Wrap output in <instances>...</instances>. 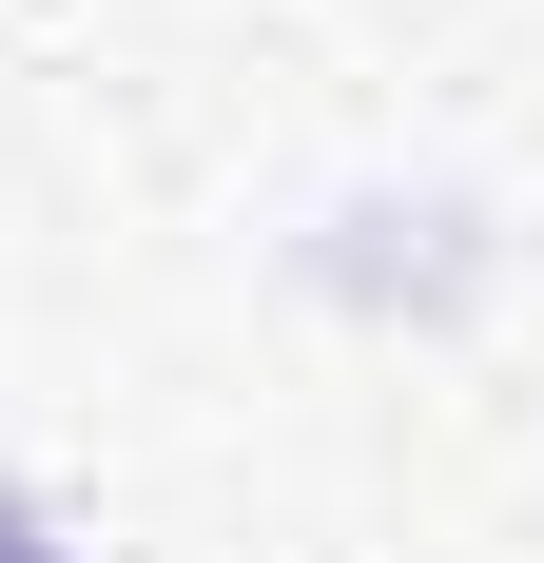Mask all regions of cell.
I'll return each mask as SVG.
<instances>
[{"mask_svg": "<svg viewBox=\"0 0 544 563\" xmlns=\"http://www.w3.org/2000/svg\"><path fill=\"white\" fill-rule=\"evenodd\" d=\"M0 563H58V525H40V506H20V486H0Z\"/></svg>", "mask_w": 544, "mask_h": 563, "instance_id": "cell-1", "label": "cell"}]
</instances>
